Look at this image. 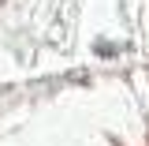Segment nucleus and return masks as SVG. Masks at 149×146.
I'll return each instance as SVG.
<instances>
[]
</instances>
